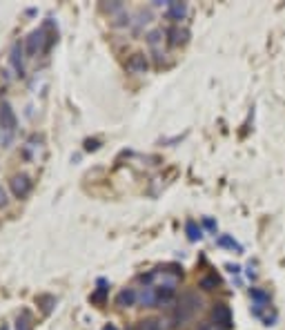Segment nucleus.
Returning a JSON list of instances; mask_svg holds the SVG:
<instances>
[{
	"label": "nucleus",
	"mask_w": 285,
	"mask_h": 330,
	"mask_svg": "<svg viewBox=\"0 0 285 330\" xmlns=\"http://www.w3.org/2000/svg\"><path fill=\"white\" fill-rule=\"evenodd\" d=\"M212 317H214V324L218 326L221 330H230L232 328V312L225 303H216L212 310Z\"/></svg>",
	"instance_id": "1"
},
{
	"label": "nucleus",
	"mask_w": 285,
	"mask_h": 330,
	"mask_svg": "<svg viewBox=\"0 0 285 330\" xmlns=\"http://www.w3.org/2000/svg\"><path fill=\"white\" fill-rule=\"evenodd\" d=\"M147 67H149V65H147L145 54H134V56H129L127 71H132V74H145Z\"/></svg>",
	"instance_id": "2"
},
{
	"label": "nucleus",
	"mask_w": 285,
	"mask_h": 330,
	"mask_svg": "<svg viewBox=\"0 0 285 330\" xmlns=\"http://www.w3.org/2000/svg\"><path fill=\"white\" fill-rule=\"evenodd\" d=\"M198 285H200L203 290H207V292H212V290H216L218 285H221V279H218V275H216V272H209V275L200 276Z\"/></svg>",
	"instance_id": "3"
},
{
	"label": "nucleus",
	"mask_w": 285,
	"mask_h": 330,
	"mask_svg": "<svg viewBox=\"0 0 285 330\" xmlns=\"http://www.w3.org/2000/svg\"><path fill=\"white\" fill-rule=\"evenodd\" d=\"M136 299H138L136 290H134V288H125V290H120V292H118L116 303H118V306H134V301H136Z\"/></svg>",
	"instance_id": "4"
},
{
	"label": "nucleus",
	"mask_w": 285,
	"mask_h": 330,
	"mask_svg": "<svg viewBox=\"0 0 285 330\" xmlns=\"http://www.w3.org/2000/svg\"><path fill=\"white\" fill-rule=\"evenodd\" d=\"M11 187H13V192H16L18 196H27V194H29V190H31V183L27 181V176H16L11 181Z\"/></svg>",
	"instance_id": "5"
},
{
	"label": "nucleus",
	"mask_w": 285,
	"mask_h": 330,
	"mask_svg": "<svg viewBox=\"0 0 285 330\" xmlns=\"http://www.w3.org/2000/svg\"><path fill=\"white\" fill-rule=\"evenodd\" d=\"M187 7L181 2H169L167 4V18H174V20H181L183 16H185Z\"/></svg>",
	"instance_id": "6"
},
{
	"label": "nucleus",
	"mask_w": 285,
	"mask_h": 330,
	"mask_svg": "<svg viewBox=\"0 0 285 330\" xmlns=\"http://www.w3.org/2000/svg\"><path fill=\"white\" fill-rule=\"evenodd\" d=\"M0 120H2V125L7 129H13V125H16V118H13L11 110H9V105H2L0 107Z\"/></svg>",
	"instance_id": "7"
},
{
	"label": "nucleus",
	"mask_w": 285,
	"mask_h": 330,
	"mask_svg": "<svg viewBox=\"0 0 285 330\" xmlns=\"http://www.w3.org/2000/svg\"><path fill=\"white\" fill-rule=\"evenodd\" d=\"M169 36H172V38H169V45H172V47H176V45L185 43L187 31H181L178 27H172V29H169Z\"/></svg>",
	"instance_id": "8"
},
{
	"label": "nucleus",
	"mask_w": 285,
	"mask_h": 330,
	"mask_svg": "<svg viewBox=\"0 0 285 330\" xmlns=\"http://www.w3.org/2000/svg\"><path fill=\"white\" fill-rule=\"evenodd\" d=\"M160 40H163V31H160V29H154V31L147 34V43H149V47L154 49L156 54H158V43H160Z\"/></svg>",
	"instance_id": "9"
},
{
	"label": "nucleus",
	"mask_w": 285,
	"mask_h": 330,
	"mask_svg": "<svg viewBox=\"0 0 285 330\" xmlns=\"http://www.w3.org/2000/svg\"><path fill=\"white\" fill-rule=\"evenodd\" d=\"M142 330H163V321L147 319V321H142Z\"/></svg>",
	"instance_id": "10"
},
{
	"label": "nucleus",
	"mask_w": 285,
	"mask_h": 330,
	"mask_svg": "<svg viewBox=\"0 0 285 330\" xmlns=\"http://www.w3.org/2000/svg\"><path fill=\"white\" fill-rule=\"evenodd\" d=\"M187 234H190V239H191V241L200 239V230L196 227V223H194V221H187Z\"/></svg>",
	"instance_id": "11"
},
{
	"label": "nucleus",
	"mask_w": 285,
	"mask_h": 330,
	"mask_svg": "<svg viewBox=\"0 0 285 330\" xmlns=\"http://www.w3.org/2000/svg\"><path fill=\"white\" fill-rule=\"evenodd\" d=\"M218 245H225V248H232V250H238L240 252V245L236 243L234 239H230V236H221V239H218Z\"/></svg>",
	"instance_id": "12"
},
{
	"label": "nucleus",
	"mask_w": 285,
	"mask_h": 330,
	"mask_svg": "<svg viewBox=\"0 0 285 330\" xmlns=\"http://www.w3.org/2000/svg\"><path fill=\"white\" fill-rule=\"evenodd\" d=\"M198 330H221L216 324H209V321H205V324L198 326Z\"/></svg>",
	"instance_id": "13"
},
{
	"label": "nucleus",
	"mask_w": 285,
	"mask_h": 330,
	"mask_svg": "<svg viewBox=\"0 0 285 330\" xmlns=\"http://www.w3.org/2000/svg\"><path fill=\"white\" fill-rule=\"evenodd\" d=\"M18 330H31L29 328V321H27V319L25 321H18Z\"/></svg>",
	"instance_id": "14"
},
{
	"label": "nucleus",
	"mask_w": 285,
	"mask_h": 330,
	"mask_svg": "<svg viewBox=\"0 0 285 330\" xmlns=\"http://www.w3.org/2000/svg\"><path fill=\"white\" fill-rule=\"evenodd\" d=\"M4 203H7V194H4V190L0 187V205H4Z\"/></svg>",
	"instance_id": "15"
}]
</instances>
